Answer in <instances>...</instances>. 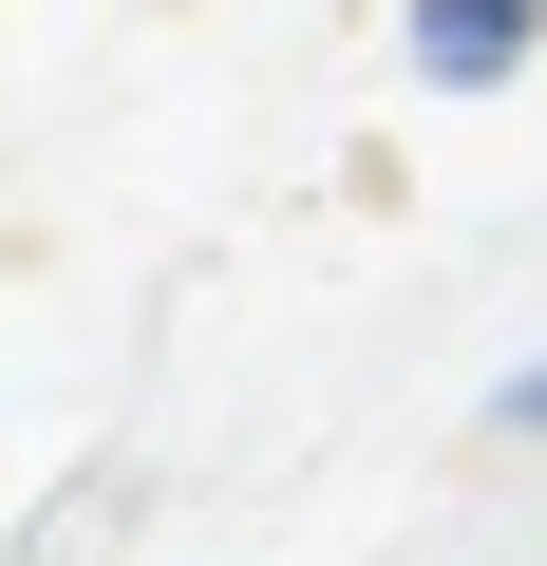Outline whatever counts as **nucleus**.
Wrapping results in <instances>:
<instances>
[{
  "mask_svg": "<svg viewBox=\"0 0 547 566\" xmlns=\"http://www.w3.org/2000/svg\"><path fill=\"white\" fill-rule=\"evenodd\" d=\"M528 20H547V0H415V57H434V76H509Z\"/></svg>",
  "mask_w": 547,
  "mask_h": 566,
  "instance_id": "1",
  "label": "nucleus"
}]
</instances>
